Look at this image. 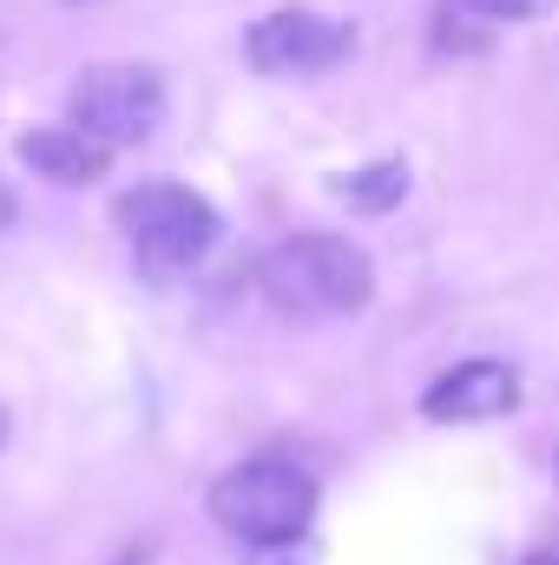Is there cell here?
<instances>
[{
	"instance_id": "cell-1",
	"label": "cell",
	"mask_w": 559,
	"mask_h": 565,
	"mask_svg": "<svg viewBox=\"0 0 559 565\" xmlns=\"http://www.w3.org/2000/svg\"><path fill=\"white\" fill-rule=\"evenodd\" d=\"M257 289L283 316H349L369 302L376 270L349 237L309 231V237H283L277 250L257 264Z\"/></svg>"
},
{
	"instance_id": "cell-2",
	"label": "cell",
	"mask_w": 559,
	"mask_h": 565,
	"mask_svg": "<svg viewBox=\"0 0 559 565\" xmlns=\"http://www.w3.org/2000/svg\"><path fill=\"white\" fill-rule=\"evenodd\" d=\"M211 520L244 546H296L316 520V480L296 460H244L211 487Z\"/></svg>"
},
{
	"instance_id": "cell-3",
	"label": "cell",
	"mask_w": 559,
	"mask_h": 565,
	"mask_svg": "<svg viewBox=\"0 0 559 565\" xmlns=\"http://www.w3.org/2000/svg\"><path fill=\"white\" fill-rule=\"evenodd\" d=\"M119 231L151 277H178L218 244V211L184 184H139L119 198Z\"/></svg>"
},
{
	"instance_id": "cell-4",
	"label": "cell",
	"mask_w": 559,
	"mask_h": 565,
	"mask_svg": "<svg viewBox=\"0 0 559 565\" xmlns=\"http://www.w3.org/2000/svg\"><path fill=\"white\" fill-rule=\"evenodd\" d=\"M66 106H73V132L113 151V145L151 139V126L165 119V86L151 66H86Z\"/></svg>"
},
{
	"instance_id": "cell-5",
	"label": "cell",
	"mask_w": 559,
	"mask_h": 565,
	"mask_svg": "<svg viewBox=\"0 0 559 565\" xmlns=\"http://www.w3.org/2000/svg\"><path fill=\"white\" fill-rule=\"evenodd\" d=\"M244 53H251L257 73H277V79H289V73H323V66H336L349 53V26H336L323 13H303V7H283V13H264L251 26Z\"/></svg>"
},
{
	"instance_id": "cell-6",
	"label": "cell",
	"mask_w": 559,
	"mask_h": 565,
	"mask_svg": "<svg viewBox=\"0 0 559 565\" xmlns=\"http://www.w3.org/2000/svg\"><path fill=\"white\" fill-rule=\"evenodd\" d=\"M514 402H520V375L494 355H474V362L447 369L421 408L434 422H500V415H514Z\"/></svg>"
},
{
	"instance_id": "cell-7",
	"label": "cell",
	"mask_w": 559,
	"mask_h": 565,
	"mask_svg": "<svg viewBox=\"0 0 559 565\" xmlns=\"http://www.w3.org/2000/svg\"><path fill=\"white\" fill-rule=\"evenodd\" d=\"M20 158H27V171H40V178H53V184H93V178H106V164H113V151L99 139H86V132H27L20 139Z\"/></svg>"
},
{
	"instance_id": "cell-8",
	"label": "cell",
	"mask_w": 559,
	"mask_h": 565,
	"mask_svg": "<svg viewBox=\"0 0 559 565\" xmlns=\"http://www.w3.org/2000/svg\"><path fill=\"white\" fill-rule=\"evenodd\" d=\"M336 191H342V198H349L356 211H389V204H402V191H409V164H402V158L362 164V171L336 178Z\"/></svg>"
},
{
	"instance_id": "cell-9",
	"label": "cell",
	"mask_w": 559,
	"mask_h": 565,
	"mask_svg": "<svg viewBox=\"0 0 559 565\" xmlns=\"http://www.w3.org/2000/svg\"><path fill=\"white\" fill-rule=\"evenodd\" d=\"M481 20H540L547 7H559V0H467Z\"/></svg>"
},
{
	"instance_id": "cell-10",
	"label": "cell",
	"mask_w": 559,
	"mask_h": 565,
	"mask_svg": "<svg viewBox=\"0 0 559 565\" xmlns=\"http://www.w3.org/2000/svg\"><path fill=\"white\" fill-rule=\"evenodd\" d=\"M527 565H559V546H540V553H534Z\"/></svg>"
},
{
	"instance_id": "cell-11",
	"label": "cell",
	"mask_w": 559,
	"mask_h": 565,
	"mask_svg": "<svg viewBox=\"0 0 559 565\" xmlns=\"http://www.w3.org/2000/svg\"><path fill=\"white\" fill-rule=\"evenodd\" d=\"M0 224H13V198L7 191H0Z\"/></svg>"
},
{
	"instance_id": "cell-12",
	"label": "cell",
	"mask_w": 559,
	"mask_h": 565,
	"mask_svg": "<svg viewBox=\"0 0 559 565\" xmlns=\"http://www.w3.org/2000/svg\"><path fill=\"white\" fill-rule=\"evenodd\" d=\"M0 440H7V408H0Z\"/></svg>"
}]
</instances>
